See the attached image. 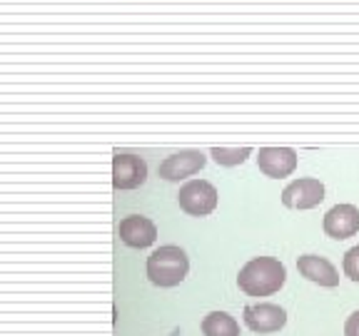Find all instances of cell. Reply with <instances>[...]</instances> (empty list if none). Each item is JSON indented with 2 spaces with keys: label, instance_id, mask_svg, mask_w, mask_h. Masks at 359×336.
Listing matches in <instances>:
<instances>
[{
  "label": "cell",
  "instance_id": "1",
  "mask_svg": "<svg viewBox=\"0 0 359 336\" xmlns=\"http://www.w3.org/2000/svg\"><path fill=\"white\" fill-rule=\"evenodd\" d=\"M287 279V269L275 257H255L240 269L237 284L247 297H269L282 289Z\"/></svg>",
  "mask_w": 359,
  "mask_h": 336
},
{
  "label": "cell",
  "instance_id": "2",
  "mask_svg": "<svg viewBox=\"0 0 359 336\" xmlns=\"http://www.w3.org/2000/svg\"><path fill=\"white\" fill-rule=\"evenodd\" d=\"M190 272V259L185 249L165 244L147 257V276L155 286H177Z\"/></svg>",
  "mask_w": 359,
  "mask_h": 336
},
{
  "label": "cell",
  "instance_id": "3",
  "mask_svg": "<svg viewBox=\"0 0 359 336\" xmlns=\"http://www.w3.org/2000/svg\"><path fill=\"white\" fill-rule=\"evenodd\" d=\"M180 209L187 212L190 217H208L217 207V190L208 179H190L180 187Z\"/></svg>",
  "mask_w": 359,
  "mask_h": 336
},
{
  "label": "cell",
  "instance_id": "4",
  "mask_svg": "<svg viewBox=\"0 0 359 336\" xmlns=\"http://www.w3.org/2000/svg\"><path fill=\"white\" fill-rule=\"evenodd\" d=\"M325 200V185L317 177H299L282 190V204L287 209H314Z\"/></svg>",
  "mask_w": 359,
  "mask_h": 336
},
{
  "label": "cell",
  "instance_id": "5",
  "mask_svg": "<svg viewBox=\"0 0 359 336\" xmlns=\"http://www.w3.org/2000/svg\"><path fill=\"white\" fill-rule=\"evenodd\" d=\"M205 164H208V157L202 155L200 150H182L165 157L160 167H157V174L168 179V182H180V179H187L200 172V169H205Z\"/></svg>",
  "mask_w": 359,
  "mask_h": 336
},
{
  "label": "cell",
  "instance_id": "6",
  "mask_svg": "<svg viewBox=\"0 0 359 336\" xmlns=\"http://www.w3.org/2000/svg\"><path fill=\"white\" fill-rule=\"evenodd\" d=\"M147 179V162L137 155L112 157V187L115 190H137Z\"/></svg>",
  "mask_w": 359,
  "mask_h": 336
},
{
  "label": "cell",
  "instance_id": "7",
  "mask_svg": "<svg viewBox=\"0 0 359 336\" xmlns=\"http://www.w3.org/2000/svg\"><path fill=\"white\" fill-rule=\"evenodd\" d=\"M242 316H245V324L257 334H272V331H280L287 324L285 309L269 302L247 304Z\"/></svg>",
  "mask_w": 359,
  "mask_h": 336
},
{
  "label": "cell",
  "instance_id": "8",
  "mask_svg": "<svg viewBox=\"0 0 359 336\" xmlns=\"http://www.w3.org/2000/svg\"><path fill=\"white\" fill-rule=\"evenodd\" d=\"M257 167L269 179H285L297 169V152L292 147H262L257 152Z\"/></svg>",
  "mask_w": 359,
  "mask_h": 336
},
{
  "label": "cell",
  "instance_id": "9",
  "mask_svg": "<svg viewBox=\"0 0 359 336\" xmlns=\"http://www.w3.org/2000/svg\"><path fill=\"white\" fill-rule=\"evenodd\" d=\"M322 227L332 239H349L359 232V209L354 204H334L325 214Z\"/></svg>",
  "mask_w": 359,
  "mask_h": 336
},
{
  "label": "cell",
  "instance_id": "10",
  "mask_svg": "<svg viewBox=\"0 0 359 336\" xmlns=\"http://www.w3.org/2000/svg\"><path fill=\"white\" fill-rule=\"evenodd\" d=\"M118 234L123 239V244L133 246V249H145V246H152L157 239V227L152 219L140 217V214H130L120 222Z\"/></svg>",
  "mask_w": 359,
  "mask_h": 336
},
{
  "label": "cell",
  "instance_id": "11",
  "mask_svg": "<svg viewBox=\"0 0 359 336\" xmlns=\"http://www.w3.org/2000/svg\"><path fill=\"white\" fill-rule=\"evenodd\" d=\"M297 269L304 279L314 281V284L327 286V289H334L339 284V272L334 269V264L325 257H317V254H304L297 259Z\"/></svg>",
  "mask_w": 359,
  "mask_h": 336
},
{
  "label": "cell",
  "instance_id": "12",
  "mask_svg": "<svg viewBox=\"0 0 359 336\" xmlns=\"http://www.w3.org/2000/svg\"><path fill=\"white\" fill-rule=\"evenodd\" d=\"M202 334L205 336H240V324L224 312H210L202 319Z\"/></svg>",
  "mask_w": 359,
  "mask_h": 336
},
{
  "label": "cell",
  "instance_id": "13",
  "mask_svg": "<svg viewBox=\"0 0 359 336\" xmlns=\"http://www.w3.org/2000/svg\"><path fill=\"white\" fill-rule=\"evenodd\" d=\"M250 155H252V147H212L210 150V157L222 167H237Z\"/></svg>",
  "mask_w": 359,
  "mask_h": 336
},
{
  "label": "cell",
  "instance_id": "14",
  "mask_svg": "<svg viewBox=\"0 0 359 336\" xmlns=\"http://www.w3.org/2000/svg\"><path fill=\"white\" fill-rule=\"evenodd\" d=\"M342 269H344V274L349 276L352 281H359V244L352 246L347 254H344L342 259Z\"/></svg>",
  "mask_w": 359,
  "mask_h": 336
},
{
  "label": "cell",
  "instance_id": "15",
  "mask_svg": "<svg viewBox=\"0 0 359 336\" xmlns=\"http://www.w3.org/2000/svg\"><path fill=\"white\" fill-rule=\"evenodd\" d=\"M344 336H359V312H354L344 324Z\"/></svg>",
  "mask_w": 359,
  "mask_h": 336
}]
</instances>
